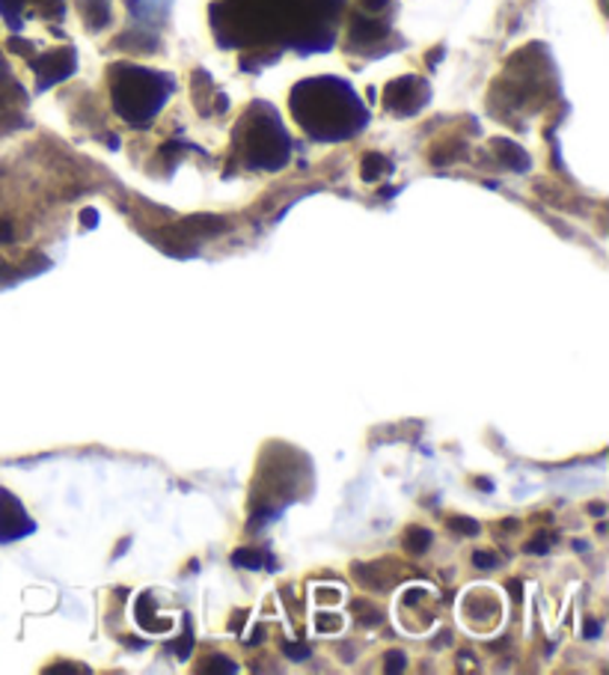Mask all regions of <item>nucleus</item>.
Masks as SVG:
<instances>
[{"label":"nucleus","instance_id":"14","mask_svg":"<svg viewBox=\"0 0 609 675\" xmlns=\"http://www.w3.org/2000/svg\"><path fill=\"white\" fill-rule=\"evenodd\" d=\"M16 235H12V226L7 221H0V241H12Z\"/></svg>","mask_w":609,"mask_h":675},{"label":"nucleus","instance_id":"7","mask_svg":"<svg viewBox=\"0 0 609 675\" xmlns=\"http://www.w3.org/2000/svg\"><path fill=\"white\" fill-rule=\"evenodd\" d=\"M83 16H87V19H90V24L99 30L104 21H108V16H111V12H108V3H104V0H83Z\"/></svg>","mask_w":609,"mask_h":675},{"label":"nucleus","instance_id":"10","mask_svg":"<svg viewBox=\"0 0 609 675\" xmlns=\"http://www.w3.org/2000/svg\"><path fill=\"white\" fill-rule=\"evenodd\" d=\"M283 652H286L288 657H295V661H304V657H309V648H306V646H292V643H286V646H283Z\"/></svg>","mask_w":609,"mask_h":675},{"label":"nucleus","instance_id":"11","mask_svg":"<svg viewBox=\"0 0 609 675\" xmlns=\"http://www.w3.org/2000/svg\"><path fill=\"white\" fill-rule=\"evenodd\" d=\"M473 563L479 565V568H494V565H497V556H494V554H476V556H473Z\"/></svg>","mask_w":609,"mask_h":675},{"label":"nucleus","instance_id":"4","mask_svg":"<svg viewBox=\"0 0 609 675\" xmlns=\"http://www.w3.org/2000/svg\"><path fill=\"white\" fill-rule=\"evenodd\" d=\"M494 149H497L503 164H506L508 170H520V173L529 170V155L520 147H515L511 140H494Z\"/></svg>","mask_w":609,"mask_h":675},{"label":"nucleus","instance_id":"1","mask_svg":"<svg viewBox=\"0 0 609 675\" xmlns=\"http://www.w3.org/2000/svg\"><path fill=\"white\" fill-rule=\"evenodd\" d=\"M33 530L37 527H33V521L24 515L19 500L12 497L10 491L0 488V542L7 545V542H16V538L28 536Z\"/></svg>","mask_w":609,"mask_h":675},{"label":"nucleus","instance_id":"13","mask_svg":"<svg viewBox=\"0 0 609 675\" xmlns=\"http://www.w3.org/2000/svg\"><path fill=\"white\" fill-rule=\"evenodd\" d=\"M402 666H405V655H402V652H393V655H389L387 669H402Z\"/></svg>","mask_w":609,"mask_h":675},{"label":"nucleus","instance_id":"6","mask_svg":"<svg viewBox=\"0 0 609 675\" xmlns=\"http://www.w3.org/2000/svg\"><path fill=\"white\" fill-rule=\"evenodd\" d=\"M384 173H389L387 158L378 155V152H369V155L363 158V179H366V182H375V179H380Z\"/></svg>","mask_w":609,"mask_h":675},{"label":"nucleus","instance_id":"15","mask_svg":"<svg viewBox=\"0 0 609 675\" xmlns=\"http://www.w3.org/2000/svg\"><path fill=\"white\" fill-rule=\"evenodd\" d=\"M363 7H366V10H384V7H387V0H363Z\"/></svg>","mask_w":609,"mask_h":675},{"label":"nucleus","instance_id":"9","mask_svg":"<svg viewBox=\"0 0 609 675\" xmlns=\"http://www.w3.org/2000/svg\"><path fill=\"white\" fill-rule=\"evenodd\" d=\"M232 563L241 565V568H258L262 565V554H256V551H235Z\"/></svg>","mask_w":609,"mask_h":675},{"label":"nucleus","instance_id":"5","mask_svg":"<svg viewBox=\"0 0 609 675\" xmlns=\"http://www.w3.org/2000/svg\"><path fill=\"white\" fill-rule=\"evenodd\" d=\"M387 33L384 24L378 21H366V19H354L352 21V39L354 42H372V39H380Z\"/></svg>","mask_w":609,"mask_h":675},{"label":"nucleus","instance_id":"16","mask_svg":"<svg viewBox=\"0 0 609 675\" xmlns=\"http://www.w3.org/2000/svg\"><path fill=\"white\" fill-rule=\"evenodd\" d=\"M83 223H90V226H93V223H95V212H83Z\"/></svg>","mask_w":609,"mask_h":675},{"label":"nucleus","instance_id":"3","mask_svg":"<svg viewBox=\"0 0 609 675\" xmlns=\"http://www.w3.org/2000/svg\"><path fill=\"white\" fill-rule=\"evenodd\" d=\"M405 99H410L414 111H419V108L428 102V87H425V81H416L414 93H407V78H402V81H396V83H389V93H387L389 111L402 113V102H405Z\"/></svg>","mask_w":609,"mask_h":675},{"label":"nucleus","instance_id":"8","mask_svg":"<svg viewBox=\"0 0 609 675\" xmlns=\"http://www.w3.org/2000/svg\"><path fill=\"white\" fill-rule=\"evenodd\" d=\"M407 538H410V542H407V547H410V551H414V554H423L425 547H428V542H432V533H428V530H410V533H407Z\"/></svg>","mask_w":609,"mask_h":675},{"label":"nucleus","instance_id":"2","mask_svg":"<svg viewBox=\"0 0 609 675\" xmlns=\"http://www.w3.org/2000/svg\"><path fill=\"white\" fill-rule=\"evenodd\" d=\"M33 69L39 74V87H51L54 81H63L74 72V51L72 48H60L54 54L39 57Z\"/></svg>","mask_w":609,"mask_h":675},{"label":"nucleus","instance_id":"12","mask_svg":"<svg viewBox=\"0 0 609 675\" xmlns=\"http://www.w3.org/2000/svg\"><path fill=\"white\" fill-rule=\"evenodd\" d=\"M453 527L461 530V533H479V527L473 521H453Z\"/></svg>","mask_w":609,"mask_h":675}]
</instances>
